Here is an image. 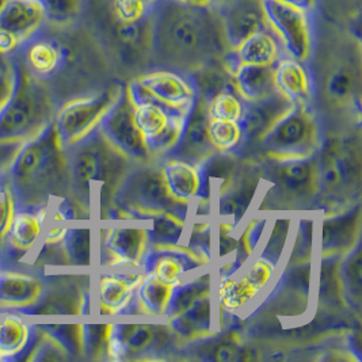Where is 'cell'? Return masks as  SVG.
Segmentation results:
<instances>
[{
	"instance_id": "1",
	"label": "cell",
	"mask_w": 362,
	"mask_h": 362,
	"mask_svg": "<svg viewBox=\"0 0 362 362\" xmlns=\"http://www.w3.org/2000/svg\"><path fill=\"white\" fill-rule=\"evenodd\" d=\"M147 25L148 52L158 68L193 75L221 62L228 49L220 21L208 4L156 0Z\"/></svg>"
},
{
	"instance_id": "2",
	"label": "cell",
	"mask_w": 362,
	"mask_h": 362,
	"mask_svg": "<svg viewBox=\"0 0 362 362\" xmlns=\"http://www.w3.org/2000/svg\"><path fill=\"white\" fill-rule=\"evenodd\" d=\"M14 88L0 110V146H21L53 124L56 106L49 90L21 62H11Z\"/></svg>"
},
{
	"instance_id": "3",
	"label": "cell",
	"mask_w": 362,
	"mask_h": 362,
	"mask_svg": "<svg viewBox=\"0 0 362 362\" xmlns=\"http://www.w3.org/2000/svg\"><path fill=\"white\" fill-rule=\"evenodd\" d=\"M113 204L127 211L129 221H147L148 216L160 212L177 214L187 220L192 211L190 205L171 196L158 160L128 171L115 186Z\"/></svg>"
},
{
	"instance_id": "4",
	"label": "cell",
	"mask_w": 362,
	"mask_h": 362,
	"mask_svg": "<svg viewBox=\"0 0 362 362\" xmlns=\"http://www.w3.org/2000/svg\"><path fill=\"white\" fill-rule=\"evenodd\" d=\"M325 141V127L313 103H293L257 146L267 159H303L317 155Z\"/></svg>"
},
{
	"instance_id": "5",
	"label": "cell",
	"mask_w": 362,
	"mask_h": 362,
	"mask_svg": "<svg viewBox=\"0 0 362 362\" xmlns=\"http://www.w3.org/2000/svg\"><path fill=\"white\" fill-rule=\"evenodd\" d=\"M127 84L115 83L93 95L68 100L53 118L59 148L64 153L76 148L98 133L99 127L125 91Z\"/></svg>"
},
{
	"instance_id": "6",
	"label": "cell",
	"mask_w": 362,
	"mask_h": 362,
	"mask_svg": "<svg viewBox=\"0 0 362 362\" xmlns=\"http://www.w3.org/2000/svg\"><path fill=\"white\" fill-rule=\"evenodd\" d=\"M134 122L143 134L153 160L165 158L177 147L189 115L152 98L134 79L127 84Z\"/></svg>"
},
{
	"instance_id": "7",
	"label": "cell",
	"mask_w": 362,
	"mask_h": 362,
	"mask_svg": "<svg viewBox=\"0 0 362 362\" xmlns=\"http://www.w3.org/2000/svg\"><path fill=\"white\" fill-rule=\"evenodd\" d=\"M319 193L316 202L326 204V211L342 205L354 196L353 189L360 192V160L351 149L341 143L325 141L317 153Z\"/></svg>"
},
{
	"instance_id": "8",
	"label": "cell",
	"mask_w": 362,
	"mask_h": 362,
	"mask_svg": "<svg viewBox=\"0 0 362 362\" xmlns=\"http://www.w3.org/2000/svg\"><path fill=\"white\" fill-rule=\"evenodd\" d=\"M53 124L32 140L19 146L7 168V185L17 194L22 187L42 185L54 175L60 165V156Z\"/></svg>"
},
{
	"instance_id": "9",
	"label": "cell",
	"mask_w": 362,
	"mask_h": 362,
	"mask_svg": "<svg viewBox=\"0 0 362 362\" xmlns=\"http://www.w3.org/2000/svg\"><path fill=\"white\" fill-rule=\"evenodd\" d=\"M267 26L276 33L286 56L310 63L315 48L313 16L279 0H259Z\"/></svg>"
},
{
	"instance_id": "10",
	"label": "cell",
	"mask_w": 362,
	"mask_h": 362,
	"mask_svg": "<svg viewBox=\"0 0 362 362\" xmlns=\"http://www.w3.org/2000/svg\"><path fill=\"white\" fill-rule=\"evenodd\" d=\"M264 177L270 178L272 190L285 201L298 205L316 202L319 193L317 155L303 159H267Z\"/></svg>"
},
{
	"instance_id": "11",
	"label": "cell",
	"mask_w": 362,
	"mask_h": 362,
	"mask_svg": "<svg viewBox=\"0 0 362 362\" xmlns=\"http://www.w3.org/2000/svg\"><path fill=\"white\" fill-rule=\"evenodd\" d=\"M98 133L112 148L128 160L137 165L155 162L143 134L134 122L133 105L127 93V87L115 106L105 115Z\"/></svg>"
},
{
	"instance_id": "12",
	"label": "cell",
	"mask_w": 362,
	"mask_h": 362,
	"mask_svg": "<svg viewBox=\"0 0 362 362\" xmlns=\"http://www.w3.org/2000/svg\"><path fill=\"white\" fill-rule=\"evenodd\" d=\"M149 248L148 226L100 230V266L106 269H143Z\"/></svg>"
},
{
	"instance_id": "13",
	"label": "cell",
	"mask_w": 362,
	"mask_h": 362,
	"mask_svg": "<svg viewBox=\"0 0 362 362\" xmlns=\"http://www.w3.org/2000/svg\"><path fill=\"white\" fill-rule=\"evenodd\" d=\"M152 98L168 107L190 115L199 99V86L190 74L156 68L134 78Z\"/></svg>"
},
{
	"instance_id": "14",
	"label": "cell",
	"mask_w": 362,
	"mask_h": 362,
	"mask_svg": "<svg viewBox=\"0 0 362 362\" xmlns=\"http://www.w3.org/2000/svg\"><path fill=\"white\" fill-rule=\"evenodd\" d=\"M45 21L37 0H7L0 10V53L7 56L21 48Z\"/></svg>"
},
{
	"instance_id": "15",
	"label": "cell",
	"mask_w": 362,
	"mask_h": 362,
	"mask_svg": "<svg viewBox=\"0 0 362 362\" xmlns=\"http://www.w3.org/2000/svg\"><path fill=\"white\" fill-rule=\"evenodd\" d=\"M208 6L220 21L228 49L267 26L259 0H212Z\"/></svg>"
},
{
	"instance_id": "16",
	"label": "cell",
	"mask_w": 362,
	"mask_h": 362,
	"mask_svg": "<svg viewBox=\"0 0 362 362\" xmlns=\"http://www.w3.org/2000/svg\"><path fill=\"white\" fill-rule=\"evenodd\" d=\"M143 269H109L99 274L97 282L99 313L124 315L134 313L136 289L143 280Z\"/></svg>"
},
{
	"instance_id": "17",
	"label": "cell",
	"mask_w": 362,
	"mask_h": 362,
	"mask_svg": "<svg viewBox=\"0 0 362 362\" xmlns=\"http://www.w3.org/2000/svg\"><path fill=\"white\" fill-rule=\"evenodd\" d=\"M102 144L103 139L97 133L86 143L66 152L71 155L69 174L74 187L86 199H90L93 185L106 178V174L110 167L106 156L112 147L105 141L103 149Z\"/></svg>"
},
{
	"instance_id": "18",
	"label": "cell",
	"mask_w": 362,
	"mask_h": 362,
	"mask_svg": "<svg viewBox=\"0 0 362 362\" xmlns=\"http://www.w3.org/2000/svg\"><path fill=\"white\" fill-rule=\"evenodd\" d=\"M171 196L193 206L201 199L211 201V181L205 165H193L165 156L158 160Z\"/></svg>"
},
{
	"instance_id": "19",
	"label": "cell",
	"mask_w": 362,
	"mask_h": 362,
	"mask_svg": "<svg viewBox=\"0 0 362 362\" xmlns=\"http://www.w3.org/2000/svg\"><path fill=\"white\" fill-rule=\"evenodd\" d=\"M206 264L185 245L151 246L143 269L165 284L177 286Z\"/></svg>"
},
{
	"instance_id": "20",
	"label": "cell",
	"mask_w": 362,
	"mask_h": 362,
	"mask_svg": "<svg viewBox=\"0 0 362 362\" xmlns=\"http://www.w3.org/2000/svg\"><path fill=\"white\" fill-rule=\"evenodd\" d=\"M285 56L279 37L266 26L248 35L236 48L227 49L221 57V64L230 76L240 66H274Z\"/></svg>"
},
{
	"instance_id": "21",
	"label": "cell",
	"mask_w": 362,
	"mask_h": 362,
	"mask_svg": "<svg viewBox=\"0 0 362 362\" xmlns=\"http://www.w3.org/2000/svg\"><path fill=\"white\" fill-rule=\"evenodd\" d=\"M217 155L218 153L214 148L209 137V118L206 115V105L199 95L194 109L187 118L177 147L167 156L177 158L193 165H205Z\"/></svg>"
},
{
	"instance_id": "22",
	"label": "cell",
	"mask_w": 362,
	"mask_h": 362,
	"mask_svg": "<svg viewBox=\"0 0 362 362\" xmlns=\"http://www.w3.org/2000/svg\"><path fill=\"white\" fill-rule=\"evenodd\" d=\"M361 232V202L360 199L349 208L327 214L322 224L320 254L322 257L346 254L358 242Z\"/></svg>"
},
{
	"instance_id": "23",
	"label": "cell",
	"mask_w": 362,
	"mask_h": 362,
	"mask_svg": "<svg viewBox=\"0 0 362 362\" xmlns=\"http://www.w3.org/2000/svg\"><path fill=\"white\" fill-rule=\"evenodd\" d=\"M214 286L205 289L194 297L178 313L167 317V327L181 341H199L214 331Z\"/></svg>"
},
{
	"instance_id": "24",
	"label": "cell",
	"mask_w": 362,
	"mask_h": 362,
	"mask_svg": "<svg viewBox=\"0 0 362 362\" xmlns=\"http://www.w3.org/2000/svg\"><path fill=\"white\" fill-rule=\"evenodd\" d=\"M292 105L293 103L280 93H274L255 102H245V113L240 121L243 128V149L252 144L257 146L264 133L292 107Z\"/></svg>"
},
{
	"instance_id": "25",
	"label": "cell",
	"mask_w": 362,
	"mask_h": 362,
	"mask_svg": "<svg viewBox=\"0 0 362 362\" xmlns=\"http://www.w3.org/2000/svg\"><path fill=\"white\" fill-rule=\"evenodd\" d=\"M47 217V208L35 209L19 205L1 247L7 248L8 254L13 252L19 257L29 254L44 236Z\"/></svg>"
},
{
	"instance_id": "26",
	"label": "cell",
	"mask_w": 362,
	"mask_h": 362,
	"mask_svg": "<svg viewBox=\"0 0 362 362\" xmlns=\"http://www.w3.org/2000/svg\"><path fill=\"white\" fill-rule=\"evenodd\" d=\"M159 337L158 326L152 325H109L106 353L110 360H127L131 354L149 351Z\"/></svg>"
},
{
	"instance_id": "27",
	"label": "cell",
	"mask_w": 362,
	"mask_h": 362,
	"mask_svg": "<svg viewBox=\"0 0 362 362\" xmlns=\"http://www.w3.org/2000/svg\"><path fill=\"white\" fill-rule=\"evenodd\" d=\"M273 76L277 93L292 103H313L315 79L307 63L285 54L273 66Z\"/></svg>"
},
{
	"instance_id": "28",
	"label": "cell",
	"mask_w": 362,
	"mask_h": 362,
	"mask_svg": "<svg viewBox=\"0 0 362 362\" xmlns=\"http://www.w3.org/2000/svg\"><path fill=\"white\" fill-rule=\"evenodd\" d=\"M66 49L50 37L33 35L23 44L21 63L35 78L44 81L54 76L66 64Z\"/></svg>"
},
{
	"instance_id": "29",
	"label": "cell",
	"mask_w": 362,
	"mask_h": 362,
	"mask_svg": "<svg viewBox=\"0 0 362 362\" xmlns=\"http://www.w3.org/2000/svg\"><path fill=\"white\" fill-rule=\"evenodd\" d=\"M259 181L261 177L254 173L245 180L240 178L239 181L232 182L223 190L220 189L216 202V214L218 220L227 221L238 228L247 214L257 190L259 189Z\"/></svg>"
},
{
	"instance_id": "30",
	"label": "cell",
	"mask_w": 362,
	"mask_h": 362,
	"mask_svg": "<svg viewBox=\"0 0 362 362\" xmlns=\"http://www.w3.org/2000/svg\"><path fill=\"white\" fill-rule=\"evenodd\" d=\"M44 286L37 277L4 270L0 272V307L3 308H33L41 300Z\"/></svg>"
},
{
	"instance_id": "31",
	"label": "cell",
	"mask_w": 362,
	"mask_h": 362,
	"mask_svg": "<svg viewBox=\"0 0 362 362\" xmlns=\"http://www.w3.org/2000/svg\"><path fill=\"white\" fill-rule=\"evenodd\" d=\"M262 292L252 284L243 273V276L217 274L214 282V297L216 307L226 313H235L250 305Z\"/></svg>"
},
{
	"instance_id": "32",
	"label": "cell",
	"mask_w": 362,
	"mask_h": 362,
	"mask_svg": "<svg viewBox=\"0 0 362 362\" xmlns=\"http://www.w3.org/2000/svg\"><path fill=\"white\" fill-rule=\"evenodd\" d=\"M17 316L0 322V361L21 360L25 351L33 350L37 329Z\"/></svg>"
},
{
	"instance_id": "33",
	"label": "cell",
	"mask_w": 362,
	"mask_h": 362,
	"mask_svg": "<svg viewBox=\"0 0 362 362\" xmlns=\"http://www.w3.org/2000/svg\"><path fill=\"white\" fill-rule=\"evenodd\" d=\"M232 86L245 102H255L277 93L273 66H240L232 75Z\"/></svg>"
},
{
	"instance_id": "34",
	"label": "cell",
	"mask_w": 362,
	"mask_h": 362,
	"mask_svg": "<svg viewBox=\"0 0 362 362\" xmlns=\"http://www.w3.org/2000/svg\"><path fill=\"white\" fill-rule=\"evenodd\" d=\"M174 288L175 286L159 280L152 273H146L136 289L134 308L137 313L148 316H165Z\"/></svg>"
},
{
	"instance_id": "35",
	"label": "cell",
	"mask_w": 362,
	"mask_h": 362,
	"mask_svg": "<svg viewBox=\"0 0 362 362\" xmlns=\"http://www.w3.org/2000/svg\"><path fill=\"white\" fill-rule=\"evenodd\" d=\"M270 224V216L261 214L257 217H252L246 227L242 230L240 235L238 236V246L235 250V255L230 264L224 266L218 274H233L238 273L243 264H247L252 258V255L257 252L262 239H264V230Z\"/></svg>"
},
{
	"instance_id": "36",
	"label": "cell",
	"mask_w": 362,
	"mask_h": 362,
	"mask_svg": "<svg viewBox=\"0 0 362 362\" xmlns=\"http://www.w3.org/2000/svg\"><path fill=\"white\" fill-rule=\"evenodd\" d=\"M148 236L151 246H180L183 245L186 218L177 214L160 212L148 216Z\"/></svg>"
},
{
	"instance_id": "37",
	"label": "cell",
	"mask_w": 362,
	"mask_h": 362,
	"mask_svg": "<svg viewBox=\"0 0 362 362\" xmlns=\"http://www.w3.org/2000/svg\"><path fill=\"white\" fill-rule=\"evenodd\" d=\"M361 242L351 248L339 264V277L344 289L345 301L350 307L360 310L361 301Z\"/></svg>"
},
{
	"instance_id": "38",
	"label": "cell",
	"mask_w": 362,
	"mask_h": 362,
	"mask_svg": "<svg viewBox=\"0 0 362 362\" xmlns=\"http://www.w3.org/2000/svg\"><path fill=\"white\" fill-rule=\"evenodd\" d=\"M209 137L220 155H236L243 151V128L240 122L209 119Z\"/></svg>"
},
{
	"instance_id": "39",
	"label": "cell",
	"mask_w": 362,
	"mask_h": 362,
	"mask_svg": "<svg viewBox=\"0 0 362 362\" xmlns=\"http://www.w3.org/2000/svg\"><path fill=\"white\" fill-rule=\"evenodd\" d=\"M68 264L88 267L93 262V230L88 227H68L62 243Z\"/></svg>"
},
{
	"instance_id": "40",
	"label": "cell",
	"mask_w": 362,
	"mask_h": 362,
	"mask_svg": "<svg viewBox=\"0 0 362 362\" xmlns=\"http://www.w3.org/2000/svg\"><path fill=\"white\" fill-rule=\"evenodd\" d=\"M206 105L209 119H226L240 122L245 113V100L236 93L233 86H228L216 93Z\"/></svg>"
},
{
	"instance_id": "41",
	"label": "cell",
	"mask_w": 362,
	"mask_h": 362,
	"mask_svg": "<svg viewBox=\"0 0 362 362\" xmlns=\"http://www.w3.org/2000/svg\"><path fill=\"white\" fill-rule=\"evenodd\" d=\"M342 257L329 255L322 257V266L319 270V291L317 298L320 303L332 304L335 301H345L344 289L339 277V264Z\"/></svg>"
},
{
	"instance_id": "42",
	"label": "cell",
	"mask_w": 362,
	"mask_h": 362,
	"mask_svg": "<svg viewBox=\"0 0 362 362\" xmlns=\"http://www.w3.org/2000/svg\"><path fill=\"white\" fill-rule=\"evenodd\" d=\"M292 217H279L272 223L270 235L266 240V245L261 250L259 255L267 258L273 264L280 266L281 258L286 247V243L292 232Z\"/></svg>"
},
{
	"instance_id": "43",
	"label": "cell",
	"mask_w": 362,
	"mask_h": 362,
	"mask_svg": "<svg viewBox=\"0 0 362 362\" xmlns=\"http://www.w3.org/2000/svg\"><path fill=\"white\" fill-rule=\"evenodd\" d=\"M45 19L56 25L71 23L82 13L83 0H37Z\"/></svg>"
},
{
	"instance_id": "44",
	"label": "cell",
	"mask_w": 362,
	"mask_h": 362,
	"mask_svg": "<svg viewBox=\"0 0 362 362\" xmlns=\"http://www.w3.org/2000/svg\"><path fill=\"white\" fill-rule=\"evenodd\" d=\"M356 79L349 68H337L327 81V94L329 98L338 103L353 99Z\"/></svg>"
},
{
	"instance_id": "45",
	"label": "cell",
	"mask_w": 362,
	"mask_h": 362,
	"mask_svg": "<svg viewBox=\"0 0 362 362\" xmlns=\"http://www.w3.org/2000/svg\"><path fill=\"white\" fill-rule=\"evenodd\" d=\"M212 232L214 230H212L211 223H204V221L196 223L192 228L189 239H187V245H185L193 252H196L198 257L208 264L212 262V258H214Z\"/></svg>"
},
{
	"instance_id": "46",
	"label": "cell",
	"mask_w": 362,
	"mask_h": 362,
	"mask_svg": "<svg viewBox=\"0 0 362 362\" xmlns=\"http://www.w3.org/2000/svg\"><path fill=\"white\" fill-rule=\"evenodd\" d=\"M293 251L291 254V264H298L311 261L313 252V218L303 217L296 228V242L293 243Z\"/></svg>"
},
{
	"instance_id": "47",
	"label": "cell",
	"mask_w": 362,
	"mask_h": 362,
	"mask_svg": "<svg viewBox=\"0 0 362 362\" xmlns=\"http://www.w3.org/2000/svg\"><path fill=\"white\" fill-rule=\"evenodd\" d=\"M277 272H279L277 264H273L272 261H269L267 258L258 254L254 258V261L246 267L245 274L250 280L252 281V284L261 292H264L267 286H270L273 284V281L277 276Z\"/></svg>"
},
{
	"instance_id": "48",
	"label": "cell",
	"mask_w": 362,
	"mask_h": 362,
	"mask_svg": "<svg viewBox=\"0 0 362 362\" xmlns=\"http://www.w3.org/2000/svg\"><path fill=\"white\" fill-rule=\"evenodd\" d=\"M149 4L147 0H113L115 17L121 23H136L148 17Z\"/></svg>"
},
{
	"instance_id": "49",
	"label": "cell",
	"mask_w": 362,
	"mask_h": 362,
	"mask_svg": "<svg viewBox=\"0 0 362 362\" xmlns=\"http://www.w3.org/2000/svg\"><path fill=\"white\" fill-rule=\"evenodd\" d=\"M19 208L17 196L14 190L6 183L0 189V247L4 242V238L11 227L14 216Z\"/></svg>"
},
{
	"instance_id": "50",
	"label": "cell",
	"mask_w": 362,
	"mask_h": 362,
	"mask_svg": "<svg viewBox=\"0 0 362 362\" xmlns=\"http://www.w3.org/2000/svg\"><path fill=\"white\" fill-rule=\"evenodd\" d=\"M238 228L230 226L227 221L218 220L217 224V257L226 258L232 252H235L238 246V236L235 235Z\"/></svg>"
},
{
	"instance_id": "51",
	"label": "cell",
	"mask_w": 362,
	"mask_h": 362,
	"mask_svg": "<svg viewBox=\"0 0 362 362\" xmlns=\"http://www.w3.org/2000/svg\"><path fill=\"white\" fill-rule=\"evenodd\" d=\"M83 218L82 214L78 212V208L74 202L69 199H63L52 214V221L53 223H64V221H74V220H81Z\"/></svg>"
},
{
	"instance_id": "52",
	"label": "cell",
	"mask_w": 362,
	"mask_h": 362,
	"mask_svg": "<svg viewBox=\"0 0 362 362\" xmlns=\"http://www.w3.org/2000/svg\"><path fill=\"white\" fill-rule=\"evenodd\" d=\"M14 88V74L11 63L0 68V110L4 107L7 100L11 97Z\"/></svg>"
},
{
	"instance_id": "53",
	"label": "cell",
	"mask_w": 362,
	"mask_h": 362,
	"mask_svg": "<svg viewBox=\"0 0 362 362\" xmlns=\"http://www.w3.org/2000/svg\"><path fill=\"white\" fill-rule=\"evenodd\" d=\"M68 227H59V226H52L48 230H45V235L42 236V243L47 247L57 246L62 245L64 238H66Z\"/></svg>"
},
{
	"instance_id": "54",
	"label": "cell",
	"mask_w": 362,
	"mask_h": 362,
	"mask_svg": "<svg viewBox=\"0 0 362 362\" xmlns=\"http://www.w3.org/2000/svg\"><path fill=\"white\" fill-rule=\"evenodd\" d=\"M279 1L313 16L316 13L317 4H319V0H279Z\"/></svg>"
},
{
	"instance_id": "55",
	"label": "cell",
	"mask_w": 362,
	"mask_h": 362,
	"mask_svg": "<svg viewBox=\"0 0 362 362\" xmlns=\"http://www.w3.org/2000/svg\"><path fill=\"white\" fill-rule=\"evenodd\" d=\"M7 168H8V165L4 167L0 162V189L7 183Z\"/></svg>"
},
{
	"instance_id": "56",
	"label": "cell",
	"mask_w": 362,
	"mask_h": 362,
	"mask_svg": "<svg viewBox=\"0 0 362 362\" xmlns=\"http://www.w3.org/2000/svg\"><path fill=\"white\" fill-rule=\"evenodd\" d=\"M189 3H194V4H209L212 0H185Z\"/></svg>"
},
{
	"instance_id": "57",
	"label": "cell",
	"mask_w": 362,
	"mask_h": 362,
	"mask_svg": "<svg viewBox=\"0 0 362 362\" xmlns=\"http://www.w3.org/2000/svg\"><path fill=\"white\" fill-rule=\"evenodd\" d=\"M8 64H10V63H7V62H6V56H4L3 53H0V68L7 66Z\"/></svg>"
},
{
	"instance_id": "58",
	"label": "cell",
	"mask_w": 362,
	"mask_h": 362,
	"mask_svg": "<svg viewBox=\"0 0 362 362\" xmlns=\"http://www.w3.org/2000/svg\"><path fill=\"white\" fill-rule=\"evenodd\" d=\"M6 1H7V0H0V10H1V7L4 6V3H6Z\"/></svg>"
},
{
	"instance_id": "59",
	"label": "cell",
	"mask_w": 362,
	"mask_h": 362,
	"mask_svg": "<svg viewBox=\"0 0 362 362\" xmlns=\"http://www.w3.org/2000/svg\"><path fill=\"white\" fill-rule=\"evenodd\" d=\"M147 1H148L149 4H152V3H155L156 0H147Z\"/></svg>"
},
{
	"instance_id": "60",
	"label": "cell",
	"mask_w": 362,
	"mask_h": 362,
	"mask_svg": "<svg viewBox=\"0 0 362 362\" xmlns=\"http://www.w3.org/2000/svg\"><path fill=\"white\" fill-rule=\"evenodd\" d=\"M0 272H1V266H0Z\"/></svg>"
}]
</instances>
